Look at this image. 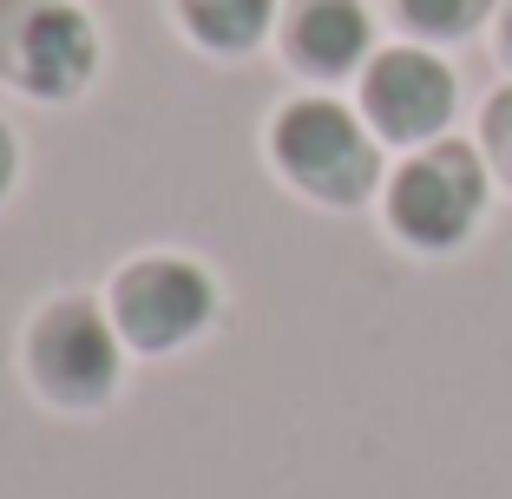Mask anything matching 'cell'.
<instances>
[{
	"mask_svg": "<svg viewBox=\"0 0 512 499\" xmlns=\"http://www.w3.org/2000/svg\"><path fill=\"white\" fill-rule=\"evenodd\" d=\"M270 152L283 165V178L296 191L322 197V204H362L381 178L375 138L335 99H296V106H283V119L270 132Z\"/></svg>",
	"mask_w": 512,
	"mask_h": 499,
	"instance_id": "cell-1",
	"label": "cell"
},
{
	"mask_svg": "<svg viewBox=\"0 0 512 499\" xmlns=\"http://www.w3.org/2000/svg\"><path fill=\"white\" fill-rule=\"evenodd\" d=\"M99 66V33L66 0H0V79L33 99H73Z\"/></svg>",
	"mask_w": 512,
	"mask_h": 499,
	"instance_id": "cell-2",
	"label": "cell"
},
{
	"mask_svg": "<svg viewBox=\"0 0 512 499\" xmlns=\"http://www.w3.org/2000/svg\"><path fill=\"white\" fill-rule=\"evenodd\" d=\"M27 368L60 408H99L119 388V322L86 296L46 303L27 335Z\"/></svg>",
	"mask_w": 512,
	"mask_h": 499,
	"instance_id": "cell-3",
	"label": "cell"
},
{
	"mask_svg": "<svg viewBox=\"0 0 512 499\" xmlns=\"http://www.w3.org/2000/svg\"><path fill=\"white\" fill-rule=\"evenodd\" d=\"M211 316H217V283L191 257H138L112 283V322L145 355L197 342V335L211 329Z\"/></svg>",
	"mask_w": 512,
	"mask_h": 499,
	"instance_id": "cell-4",
	"label": "cell"
},
{
	"mask_svg": "<svg viewBox=\"0 0 512 499\" xmlns=\"http://www.w3.org/2000/svg\"><path fill=\"white\" fill-rule=\"evenodd\" d=\"M486 211V171L467 145H427L388 184V224L414 250H453Z\"/></svg>",
	"mask_w": 512,
	"mask_h": 499,
	"instance_id": "cell-5",
	"label": "cell"
},
{
	"mask_svg": "<svg viewBox=\"0 0 512 499\" xmlns=\"http://www.w3.org/2000/svg\"><path fill=\"white\" fill-rule=\"evenodd\" d=\"M362 112L381 138L394 145H421L440 125L453 119V73L434 53H414V46H394L362 73Z\"/></svg>",
	"mask_w": 512,
	"mask_h": 499,
	"instance_id": "cell-6",
	"label": "cell"
},
{
	"mask_svg": "<svg viewBox=\"0 0 512 499\" xmlns=\"http://www.w3.org/2000/svg\"><path fill=\"white\" fill-rule=\"evenodd\" d=\"M283 46L302 73L342 79L368 53V7L362 0H296L289 7V27H283Z\"/></svg>",
	"mask_w": 512,
	"mask_h": 499,
	"instance_id": "cell-7",
	"label": "cell"
},
{
	"mask_svg": "<svg viewBox=\"0 0 512 499\" xmlns=\"http://www.w3.org/2000/svg\"><path fill=\"white\" fill-rule=\"evenodd\" d=\"M184 27L211 53H250L276 20V0H178Z\"/></svg>",
	"mask_w": 512,
	"mask_h": 499,
	"instance_id": "cell-8",
	"label": "cell"
},
{
	"mask_svg": "<svg viewBox=\"0 0 512 499\" xmlns=\"http://www.w3.org/2000/svg\"><path fill=\"white\" fill-rule=\"evenodd\" d=\"M486 7L493 0H401V20L414 33H427V40H460V33H473L486 20Z\"/></svg>",
	"mask_w": 512,
	"mask_h": 499,
	"instance_id": "cell-9",
	"label": "cell"
},
{
	"mask_svg": "<svg viewBox=\"0 0 512 499\" xmlns=\"http://www.w3.org/2000/svg\"><path fill=\"white\" fill-rule=\"evenodd\" d=\"M486 145H493L499 171L512 178V92H499L493 106H486Z\"/></svg>",
	"mask_w": 512,
	"mask_h": 499,
	"instance_id": "cell-10",
	"label": "cell"
},
{
	"mask_svg": "<svg viewBox=\"0 0 512 499\" xmlns=\"http://www.w3.org/2000/svg\"><path fill=\"white\" fill-rule=\"evenodd\" d=\"M14 178H20V145H14V132L0 125V197L14 191Z\"/></svg>",
	"mask_w": 512,
	"mask_h": 499,
	"instance_id": "cell-11",
	"label": "cell"
},
{
	"mask_svg": "<svg viewBox=\"0 0 512 499\" xmlns=\"http://www.w3.org/2000/svg\"><path fill=\"white\" fill-rule=\"evenodd\" d=\"M499 46H506V60H512V7H506V27H499Z\"/></svg>",
	"mask_w": 512,
	"mask_h": 499,
	"instance_id": "cell-12",
	"label": "cell"
}]
</instances>
